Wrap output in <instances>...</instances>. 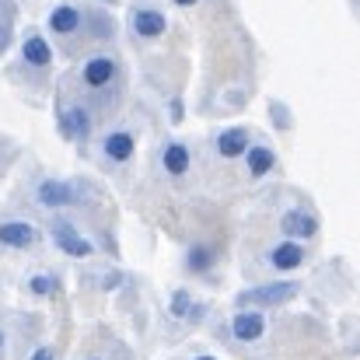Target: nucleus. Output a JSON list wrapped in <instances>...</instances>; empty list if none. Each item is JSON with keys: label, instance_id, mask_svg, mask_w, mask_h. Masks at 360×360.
Masks as SVG:
<instances>
[{"label": "nucleus", "instance_id": "obj_1", "mask_svg": "<svg viewBox=\"0 0 360 360\" xmlns=\"http://www.w3.org/2000/svg\"><path fill=\"white\" fill-rule=\"evenodd\" d=\"M301 294V283L294 280H273V283H259V287H248L241 290L238 297V308H280L287 301H294Z\"/></svg>", "mask_w": 360, "mask_h": 360}, {"label": "nucleus", "instance_id": "obj_2", "mask_svg": "<svg viewBox=\"0 0 360 360\" xmlns=\"http://www.w3.org/2000/svg\"><path fill=\"white\" fill-rule=\"evenodd\" d=\"M35 200L46 210H63V207H74L81 196H77V186H70L63 179H42L35 186Z\"/></svg>", "mask_w": 360, "mask_h": 360}, {"label": "nucleus", "instance_id": "obj_3", "mask_svg": "<svg viewBox=\"0 0 360 360\" xmlns=\"http://www.w3.org/2000/svg\"><path fill=\"white\" fill-rule=\"evenodd\" d=\"M280 231H283V238L290 241H308L319 235V217L311 210H304V207H290L280 217Z\"/></svg>", "mask_w": 360, "mask_h": 360}, {"label": "nucleus", "instance_id": "obj_4", "mask_svg": "<svg viewBox=\"0 0 360 360\" xmlns=\"http://www.w3.org/2000/svg\"><path fill=\"white\" fill-rule=\"evenodd\" d=\"M116 74H120V67H116V60H112L109 53H98V56H91V60L81 67V81H84V88H91V91L109 88V84L116 81Z\"/></svg>", "mask_w": 360, "mask_h": 360}, {"label": "nucleus", "instance_id": "obj_5", "mask_svg": "<svg viewBox=\"0 0 360 360\" xmlns=\"http://www.w3.org/2000/svg\"><path fill=\"white\" fill-rule=\"evenodd\" d=\"M304 259H308V252H304V245L301 241H276L269 252H266V262L276 269V273H294V269H301L304 266Z\"/></svg>", "mask_w": 360, "mask_h": 360}, {"label": "nucleus", "instance_id": "obj_6", "mask_svg": "<svg viewBox=\"0 0 360 360\" xmlns=\"http://www.w3.org/2000/svg\"><path fill=\"white\" fill-rule=\"evenodd\" d=\"M53 241H56L60 252L70 255V259H88V255L95 252V245L84 238L74 224H67V221H56V224H53Z\"/></svg>", "mask_w": 360, "mask_h": 360}, {"label": "nucleus", "instance_id": "obj_7", "mask_svg": "<svg viewBox=\"0 0 360 360\" xmlns=\"http://www.w3.org/2000/svg\"><path fill=\"white\" fill-rule=\"evenodd\" d=\"M231 336L238 343H259L266 336V315L259 308H241L238 315L231 319Z\"/></svg>", "mask_w": 360, "mask_h": 360}, {"label": "nucleus", "instance_id": "obj_8", "mask_svg": "<svg viewBox=\"0 0 360 360\" xmlns=\"http://www.w3.org/2000/svg\"><path fill=\"white\" fill-rule=\"evenodd\" d=\"M129 28H133V35H140V39H161V35H165V28H168V21H165V14H161V11L136 7V11L129 14Z\"/></svg>", "mask_w": 360, "mask_h": 360}, {"label": "nucleus", "instance_id": "obj_9", "mask_svg": "<svg viewBox=\"0 0 360 360\" xmlns=\"http://www.w3.org/2000/svg\"><path fill=\"white\" fill-rule=\"evenodd\" d=\"M102 154H105L112 165H126V161L136 154V136H133L129 129H112V133H105Z\"/></svg>", "mask_w": 360, "mask_h": 360}, {"label": "nucleus", "instance_id": "obj_10", "mask_svg": "<svg viewBox=\"0 0 360 360\" xmlns=\"http://www.w3.org/2000/svg\"><path fill=\"white\" fill-rule=\"evenodd\" d=\"M39 241V228L32 221H4L0 224V245L4 248H32Z\"/></svg>", "mask_w": 360, "mask_h": 360}, {"label": "nucleus", "instance_id": "obj_11", "mask_svg": "<svg viewBox=\"0 0 360 360\" xmlns=\"http://www.w3.org/2000/svg\"><path fill=\"white\" fill-rule=\"evenodd\" d=\"M60 133H63L67 140H88V133H91V112H88L84 105L63 109V112H60Z\"/></svg>", "mask_w": 360, "mask_h": 360}, {"label": "nucleus", "instance_id": "obj_12", "mask_svg": "<svg viewBox=\"0 0 360 360\" xmlns=\"http://www.w3.org/2000/svg\"><path fill=\"white\" fill-rule=\"evenodd\" d=\"M248 143H252V133H248V129H241V126H231V129L217 133V140H214L217 154H221V158H228V161L241 158V154L248 150Z\"/></svg>", "mask_w": 360, "mask_h": 360}, {"label": "nucleus", "instance_id": "obj_13", "mask_svg": "<svg viewBox=\"0 0 360 360\" xmlns=\"http://www.w3.org/2000/svg\"><path fill=\"white\" fill-rule=\"evenodd\" d=\"M189 165H193V154H189L186 143H179V140L165 143V150H161V168H165L172 179H182V175L189 172Z\"/></svg>", "mask_w": 360, "mask_h": 360}, {"label": "nucleus", "instance_id": "obj_14", "mask_svg": "<svg viewBox=\"0 0 360 360\" xmlns=\"http://www.w3.org/2000/svg\"><path fill=\"white\" fill-rule=\"evenodd\" d=\"M217 245H210V241H196L189 252H186V269L189 273H196V276H203V273H210L214 266H217Z\"/></svg>", "mask_w": 360, "mask_h": 360}, {"label": "nucleus", "instance_id": "obj_15", "mask_svg": "<svg viewBox=\"0 0 360 360\" xmlns=\"http://www.w3.org/2000/svg\"><path fill=\"white\" fill-rule=\"evenodd\" d=\"M241 158H245V168H248L252 179H262V175H269L276 168V154L269 147H262V143H248V150Z\"/></svg>", "mask_w": 360, "mask_h": 360}, {"label": "nucleus", "instance_id": "obj_16", "mask_svg": "<svg viewBox=\"0 0 360 360\" xmlns=\"http://www.w3.org/2000/svg\"><path fill=\"white\" fill-rule=\"evenodd\" d=\"M49 28H53L56 35H74V32L81 28V11H77L74 4L53 7V11H49Z\"/></svg>", "mask_w": 360, "mask_h": 360}, {"label": "nucleus", "instance_id": "obj_17", "mask_svg": "<svg viewBox=\"0 0 360 360\" xmlns=\"http://www.w3.org/2000/svg\"><path fill=\"white\" fill-rule=\"evenodd\" d=\"M21 60H25L28 67L42 70V67H49V60H53V49H49V42H46L42 35H28V39L21 42Z\"/></svg>", "mask_w": 360, "mask_h": 360}, {"label": "nucleus", "instance_id": "obj_18", "mask_svg": "<svg viewBox=\"0 0 360 360\" xmlns=\"http://www.w3.org/2000/svg\"><path fill=\"white\" fill-rule=\"evenodd\" d=\"M168 311H172V319H186V322H200L207 308H203V304H193V297H189L186 290H175V294H172V308H168Z\"/></svg>", "mask_w": 360, "mask_h": 360}, {"label": "nucleus", "instance_id": "obj_19", "mask_svg": "<svg viewBox=\"0 0 360 360\" xmlns=\"http://www.w3.org/2000/svg\"><path fill=\"white\" fill-rule=\"evenodd\" d=\"M32 294H39V297H46V294H53L56 290V280L49 276V273H39V276H32Z\"/></svg>", "mask_w": 360, "mask_h": 360}, {"label": "nucleus", "instance_id": "obj_20", "mask_svg": "<svg viewBox=\"0 0 360 360\" xmlns=\"http://www.w3.org/2000/svg\"><path fill=\"white\" fill-rule=\"evenodd\" d=\"M120 273H116V269H112V273H105V276H102V290H116V287H120Z\"/></svg>", "mask_w": 360, "mask_h": 360}, {"label": "nucleus", "instance_id": "obj_21", "mask_svg": "<svg viewBox=\"0 0 360 360\" xmlns=\"http://www.w3.org/2000/svg\"><path fill=\"white\" fill-rule=\"evenodd\" d=\"M28 360H56V350L53 347H35V354Z\"/></svg>", "mask_w": 360, "mask_h": 360}, {"label": "nucleus", "instance_id": "obj_22", "mask_svg": "<svg viewBox=\"0 0 360 360\" xmlns=\"http://www.w3.org/2000/svg\"><path fill=\"white\" fill-rule=\"evenodd\" d=\"M172 4H179V7H193V4H200V0H172Z\"/></svg>", "mask_w": 360, "mask_h": 360}, {"label": "nucleus", "instance_id": "obj_23", "mask_svg": "<svg viewBox=\"0 0 360 360\" xmlns=\"http://www.w3.org/2000/svg\"><path fill=\"white\" fill-rule=\"evenodd\" d=\"M193 360H217V357H210V354H200V357H193Z\"/></svg>", "mask_w": 360, "mask_h": 360}, {"label": "nucleus", "instance_id": "obj_24", "mask_svg": "<svg viewBox=\"0 0 360 360\" xmlns=\"http://www.w3.org/2000/svg\"><path fill=\"white\" fill-rule=\"evenodd\" d=\"M0 357H4V329H0Z\"/></svg>", "mask_w": 360, "mask_h": 360}, {"label": "nucleus", "instance_id": "obj_25", "mask_svg": "<svg viewBox=\"0 0 360 360\" xmlns=\"http://www.w3.org/2000/svg\"><path fill=\"white\" fill-rule=\"evenodd\" d=\"M88 360H102V357H88Z\"/></svg>", "mask_w": 360, "mask_h": 360}, {"label": "nucleus", "instance_id": "obj_26", "mask_svg": "<svg viewBox=\"0 0 360 360\" xmlns=\"http://www.w3.org/2000/svg\"><path fill=\"white\" fill-rule=\"evenodd\" d=\"M105 4H116V0H105Z\"/></svg>", "mask_w": 360, "mask_h": 360}]
</instances>
